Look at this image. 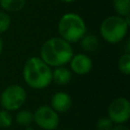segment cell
<instances>
[{
    "mask_svg": "<svg viewBox=\"0 0 130 130\" xmlns=\"http://www.w3.org/2000/svg\"><path fill=\"white\" fill-rule=\"evenodd\" d=\"M111 130H129V128L123 124H116L115 126H113Z\"/></svg>",
    "mask_w": 130,
    "mask_h": 130,
    "instance_id": "19",
    "label": "cell"
},
{
    "mask_svg": "<svg viewBox=\"0 0 130 130\" xmlns=\"http://www.w3.org/2000/svg\"><path fill=\"white\" fill-rule=\"evenodd\" d=\"M60 1L65 2V3H72V2H74V1H76V0H60Z\"/></svg>",
    "mask_w": 130,
    "mask_h": 130,
    "instance_id": "21",
    "label": "cell"
},
{
    "mask_svg": "<svg viewBox=\"0 0 130 130\" xmlns=\"http://www.w3.org/2000/svg\"><path fill=\"white\" fill-rule=\"evenodd\" d=\"M10 16L6 12H0V34L5 32L10 26Z\"/></svg>",
    "mask_w": 130,
    "mask_h": 130,
    "instance_id": "18",
    "label": "cell"
},
{
    "mask_svg": "<svg viewBox=\"0 0 130 130\" xmlns=\"http://www.w3.org/2000/svg\"><path fill=\"white\" fill-rule=\"evenodd\" d=\"M60 38L68 43H77L86 34V24L83 18L73 12L65 13L58 22Z\"/></svg>",
    "mask_w": 130,
    "mask_h": 130,
    "instance_id": "3",
    "label": "cell"
},
{
    "mask_svg": "<svg viewBox=\"0 0 130 130\" xmlns=\"http://www.w3.org/2000/svg\"><path fill=\"white\" fill-rule=\"evenodd\" d=\"M0 6L7 12H19L25 6V0H0Z\"/></svg>",
    "mask_w": 130,
    "mask_h": 130,
    "instance_id": "12",
    "label": "cell"
},
{
    "mask_svg": "<svg viewBox=\"0 0 130 130\" xmlns=\"http://www.w3.org/2000/svg\"><path fill=\"white\" fill-rule=\"evenodd\" d=\"M118 68L121 73L125 75L130 74V54L129 53H124L118 61Z\"/></svg>",
    "mask_w": 130,
    "mask_h": 130,
    "instance_id": "15",
    "label": "cell"
},
{
    "mask_svg": "<svg viewBox=\"0 0 130 130\" xmlns=\"http://www.w3.org/2000/svg\"><path fill=\"white\" fill-rule=\"evenodd\" d=\"M114 126V123L109 117H101L96 121V129L98 130H111Z\"/></svg>",
    "mask_w": 130,
    "mask_h": 130,
    "instance_id": "17",
    "label": "cell"
},
{
    "mask_svg": "<svg viewBox=\"0 0 130 130\" xmlns=\"http://www.w3.org/2000/svg\"><path fill=\"white\" fill-rule=\"evenodd\" d=\"M16 122L21 126H29L34 122V113L29 110H20L16 114Z\"/></svg>",
    "mask_w": 130,
    "mask_h": 130,
    "instance_id": "14",
    "label": "cell"
},
{
    "mask_svg": "<svg viewBox=\"0 0 130 130\" xmlns=\"http://www.w3.org/2000/svg\"><path fill=\"white\" fill-rule=\"evenodd\" d=\"M72 78V72L65 66H58L52 71V81L59 85L67 84Z\"/></svg>",
    "mask_w": 130,
    "mask_h": 130,
    "instance_id": "10",
    "label": "cell"
},
{
    "mask_svg": "<svg viewBox=\"0 0 130 130\" xmlns=\"http://www.w3.org/2000/svg\"><path fill=\"white\" fill-rule=\"evenodd\" d=\"M72 106L71 96L64 91L55 92L51 98V108L57 113H65Z\"/></svg>",
    "mask_w": 130,
    "mask_h": 130,
    "instance_id": "9",
    "label": "cell"
},
{
    "mask_svg": "<svg viewBox=\"0 0 130 130\" xmlns=\"http://www.w3.org/2000/svg\"><path fill=\"white\" fill-rule=\"evenodd\" d=\"M81 48L85 52H94L100 45L99 39L93 34H85L80 40Z\"/></svg>",
    "mask_w": 130,
    "mask_h": 130,
    "instance_id": "11",
    "label": "cell"
},
{
    "mask_svg": "<svg viewBox=\"0 0 130 130\" xmlns=\"http://www.w3.org/2000/svg\"><path fill=\"white\" fill-rule=\"evenodd\" d=\"M2 49H3V42H2V40H1V38H0V55H1V53H2Z\"/></svg>",
    "mask_w": 130,
    "mask_h": 130,
    "instance_id": "20",
    "label": "cell"
},
{
    "mask_svg": "<svg viewBox=\"0 0 130 130\" xmlns=\"http://www.w3.org/2000/svg\"><path fill=\"white\" fill-rule=\"evenodd\" d=\"M34 122L44 130H55L59 125V115L50 106H41L34 113Z\"/></svg>",
    "mask_w": 130,
    "mask_h": 130,
    "instance_id": "6",
    "label": "cell"
},
{
    "mask_svg": "<svg viewBox=\"0 0 130 130\" xmlns=\"http://www.w3.org/2000/svg\"><path fill=\"white\" fill-rule=\"evenodd\" d=\"M73 55L71 44L60 37L50 38L42 45L40 50V58L50 67L66 65Z\"/></svg>",
    "mask_w": 130,
    "mask_h": 130,
    "instance_id": "1",
    "label": "cell"
},
{
    "mask_svg": "<svg viewBox=\"0 0 130 130\" xmlns=\"http://www.w3.org/2000/svg\"><path fill=\"white\" fill-rule=\"evenodd\" d=\"M26 101V91L19 84H11L7 86L1 93L0 104L7 111L19 110Z\"/></svg>",
    "mask_w": 130,
    "mask_h": 130,
    "instance_id": "5",
    "label": "cell"
},
{
    "mask_svg": "<svg viewBox=\"0 0 130 130\" xmlns=\"http://www.w3.org/2000/svg\"><path fill=\"white\" fill-rule=\"evenodd\" d=\"M113 7L117 15L125 17L130 13V0H113Z\"/></svg>",
    "mask_w": 130,
    "mask_h": 130,
    "instance_id": "13",
    "label": "cell"
},
{
    "mask_svg": "<svg viewBox=\"0 0 130 130\" xmlns=\"http://www.w3.org/2000/svg\"><path fill=\"white\" fill-rule=\"evenodd\" d=\"M23 79L35 89H43L52 82V69L40 57H30L23 66Z\"/></svg>",
    "mask_w": 130,
    "mask_h": 130,
    "instance_id": "2",
    "label": "cell"
},
{
    "mask_svg": "<svg viewBox=\"0 0 130 130\" xmlns=\"http://www.w3.org/2000/svg\"><path fill=\"white\" fill-rule=\"evenodd\" d=\"M65 130H70V129H65Z\"/></svg>",
    "mask_w": 130,
    "mask_h": 130,
    "instance_id": "22",
    "label": "cell"
},
{
    "mask_svg": "<svg viewBox=\"0 0 130 130\" xmlns=\"http://www.w3.org/2000/svg\"><path fill=\"white\" fill-rule=\"evenodd\" d=\"M108 117L114 124H124L130 117V103L126 98H117L108 108Z\"/></svg>",
    "mask_w": 130,
    "mask_h": 130,
    "instance_id": "7",
    "label": "cell"
},
{
    "mask_svg": "<svg viewBox=\"0 0 130 130\" xmlns=\"http://www.w3.org/2000/svg\"><path fill=\"white\" fill-rule=\"evenodd\" d=\"M13 119L9 111L0 110V127L1 128H9L12 125Z\"/></svg>",
    "mask_w": 130,
    "mask_h": 130,
    "instance_id": "16",
    "label": "cell"
},
{
    "mask_svg": "<svg viewBox=\"0 0 130 130\" xmlns=\"http://www.w3.org/2000/svg\"><path fill=\"white\" fill-rule=\"evenodd\" d=\"M129 24L125 18L119 15H111L103 20L100 26V34L102 38L110 43H120L128 32Z\"/></svg>",
    "mask_w": 130,
    "mask_h": 130,
    "instance_id": "4",
    "label": "cell"
},
{
    "mask_svg": "<svg viewBox=\"0 0 130 130\" xmlns=\"http://www.w3.org/2000/svg\"><path fill=\"white\" fill-rule=\"evenodd\" d=\"M71 71L78 75H85L89 73L92 69V61L90 57L86 54H76L73 55L69 61Z\"/></svg>",
    "mask_w": 130,
    "mask_h": 130,
    "instance_id": "8",
    "label": "cell"
}]
</instances>
